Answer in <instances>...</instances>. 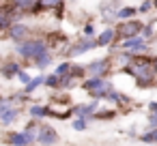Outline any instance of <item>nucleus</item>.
<instances>
[{
    "label": "nucleus",
    "instance_id": "nucleus-22",
    "mask_svg": "<svg viewBox=\"0 0 157 146\" xmlns=\"http://www.w3.org/2000/svg\"><path fill=\"white\" fill-rule=\"evenodd\" d=\"M73 129H78V131H82V129H86V120H84V118H78V120L73 122Z\"/></svg>",
    "mask_w": 157,
    "mask_h": 146
},
{
    "label": "nucleus",
    "instance_id": "nucleus-28",
    "mask_svg": "<svg viewBox=\"0 0 157 146\" xmlns=\"http://www.w3.org/2000/svg\"><path fill=\"white\" fill-rule=\"evenodd\" d=\"M153 7H155V9H157V0H153Z\"/></svg>",
    "mask_w": 157,
    "mask_h": 146
},
{
    "label": "nucleus",
    "instance_id": "nucleus-26",
    "mask_svg": "<svg viewBox=\"0 0 157 146\" xmlns=\"http://www.w3.org/2000/svg\"><path fill=\"white\" fill-rule=\"evenodd\" d=\"M148 107H151V112H153V114H157V101H155V103H151Z\"/></svg>",
    "mask_w": 157,
    "mask_h": 146
},
{
    "label": "nucleus",
    "instance_id": "nucleus-21",
    "mask_svg": "<svg viewBox=\"0 0 157 146\" xmlns=\"http://www.w3.org/2000/svg\"><path fill=\"white\" fill-rule=\"evenodd\" d=\"M11 107H13V105H11L9 101H0V116H2V114H7Z\"/></svg>",
    "mask_w": 157,
    "mask_h": 146
},
{
    "label": "nucleus",
    "instance_id": "nucleus-19",
    "mask_svg": "<svg viewBox=\"0 0 157 146\" xmlns=\"http://www.w3.org/2000/svg\"><path fill=\"white\" fill-rule=\"evenodd\" d=\"M41 82H45V80H43V77H35L33 82H28V86H26V90H28V92H33V90H35V88H37V86L41 84Z\"/></svg>",
    "mask_w": 157,
    "mask_h": 146
},
{
    "label": "nucleus",
    "instance_id": "nucleus-25",
    "mask_svg": "<svg viewBox=\"0 0 157 146\" xmlns=\"http://www.w3.org/2000/svg\"><path fill=\"white\" fill-rule=\"evenodd\" d=\"M151 129H157V114L151 116Z\"/></svg>",
    "mask_w": 157,
    "mask_h": 146
},
{
    "label": "nucleus",
    "instance_id": "nucleus-23",
    "mask_svg": "<svg viewBox=\"0 0 157 146\" xmlns=\"http://www.w3.org/2000/svg\"><path fill=\"white\" fill-rule=\"evenodd\" d=\"M17 77H20L22 82H26V84L30 82V77H28V73H24V71H20V73H17Z\"/></svg>",
    "mask_w": 157,
    "mask_h": 146
},
{
    "label": "nucleus",
    "instance_id": "nucleus-15",
    "mask_svg": "<svg viewBox=\"0 0 157 146\" xmlns=\"http://www.w3.org/2000/svg\"><path fill=\"white\" fill-rule=\"evenodd\" d=\"M69 73H71V65H69V62L60 65V67H58V71H56V75H60V77H65V75H69Z\"/></svg>",
    "mask_w": 157,
    "mask_h": 146
},
{
    "label": "nucleus",
    "instance_id": "nucleus-4",
    "mask_svg": "<svg viewBox=\"0 0 157 146\" xmlns=\"http://www.w3.org/2000/svg\"><path fill=\"white\" fill-rule=\"evenodd\" d=\"M97 45V41H93V39H88V37H84L75 47H71L69 50V56H80L82 52H86V50H90V47H95Z\"/></svg>",
    "mask_w": 157,
    "mask_h": 146
},
{
    "label": "nucleus",
    "instance_id": "nucleus-9",
    "mask_svg": "<svg viewBox=\"0 0 157 146\" xmlns=\"http://www.w3.org/2000/svg\"><path fill=\"white\" fill-rule=\"evenodd\" d=\"M41 9H60L63 0H37Z\"/></svg>",
    "mask_w": 157,
    "mask_h": 146
},
{
    "label": "nucleus",
    "instance_id": "nucleus-10",
    "mask_svg": "<svg viewBox=\"0 0 157 146\" xmlns=\"http://www.w3.org/2000/svg\"><path fill=\"white\" fill-rule=\"evenodd\" d=\"M112 39H114V30H103L97 39V45H108Z\"/></svg>",
    "mask_w": 157,
    "mask_h": 146
},
{
    "label": "nucleus",
    "instance_id": "nucleus-8",
    "mask_svg": "<svg viewBox=\"0 0 157 146\" xmlns=\"http://www.w3.org/2000/svg\"><path fill=\"white\" fill-rule=\"evenodd\" d=\"M11 2H13V7L20 9V11H30L37 0H11Z\"/></svg>",
    "mask_w": 157,
    "mask_h": 146
},
{
    "label": "nucleus",
    "instance_id": "nucleus-6",
    "mask_svg": "<svg viewBox=\"0 0 157 146\" xmlns=\"http://www.w3.org/2000/svg\"><path fill=\"white\" fill-rule=\"evenodd\" d=\"M28 35H30V30H28V26H24V24H15V26L11 28V39H13V41H28Z\"/></svg>",
    "mask_w": 157,
    "mask_h": 146
},
{
    "label": "nucleus",
    "instance_id": "nucleus-27",
    "mask_svg": "<svg viewBox=\"0 0 157 146\" xmlns=\"http://www.w3.org/2000/svg\"><path fill=\"white\" fill-rule=\"evenodd\" d=\"M153 69H155V73H157V56L153 58Z\"/></svg>",
    "mask_w": 157,
    "mask_h": 146
},
{
    "label": "nucleus",
    "instance_id": "nucleus-1",
    "mask_svg": "<svg viewBox=\"0 0 157 146\" xmlns=\"http://www.w3.org/2000/svg\"><path fill=\"white\" fill-rule=\"evenodd\" d=\"M131 73L136 75V80H138L140 84H148V82H153V73H155V69H153V60H151V58H144V56H136V58H131Z\"/></svg>",
    "mask_w": 157,
    "mask_h": 146
},
{
    "label": "nucleus",
    "instance_id": "nucleus-14",
    "mask_svg": "<svg viewBox=\"0 0 157 146\" xmlns=\"http://www.w3.org/2000/svg\"><path fill=\"white\" fill-rule=\"evenodd\" d=\"M142 142H146V144H153V142H157V129H153V131L144 133V135H142Z\"/></svg>",
    "mask_w": 157,
    "mask_h": 146
},
{
    "label": "nucleus",
    "instance_id": "nucleus-5",
    "mask_svg": "<svg viewBox=\"0 0 157 146\" xmlns=\"http://www.w3.org/2000/svg\"><path fill=\"white\" fill-rule=\"evenodd\" d=\"M37 140H39L41 144H56L58 135H56V131H54V129H50V127H41V131H39V135H37Z\"/></svg>",
    "mask_w": 157,
    "mask_h": 146
},
{
    "label": "nucleus",
    "instance_id": "nucleus-11",
    "mask_svg": "<svg viewBox=\"0 0 157 146\" xmlns=\"http://www.w3.org/2000/svg\"><path fill=\"white\" fill-rule=\"evenodd\" d=\"M0 118H2V122H5V125H9L11 120H15V118H17V110H15V107H11L7 114H2Z\"/></svg>",
    "mask_w": 157,
    "mask_h": 146
},
{
    "label": "nucleus",
    "instance_id": "nucleus-7",
    "mask_svg": "<svg viewBox=\"0 0 157 146\" xmlns=\"http://www.w3.org/2000/svg\"><path fill=\"white\" fill-rule=\"evenodd\" d=\"M93 77H101L105 71H108V60H95V62H90L88 65V69H86Z\"/></svg>",
    "mask_w": 157,
    "mask_h": 146
},
{
    "label": "nucleus",
    "instance_id": "nucleus-24",
    "mask_svg": "<svg viewBox=\"0 0 157 146\" xmlns=\"http://www.w3.org/2000/svg\"><path fill=\"white\" fill-rule=\"evenodd\" d=\"M151 7H153V0H146V2H144V5H142L140 9H142V11H148Z\"/></svg>",
    "mask_w": 157,
    "mask_h": 146
},
{
    "label": "nucleus",
    "instance_id": "nucleus-17",
    "mask_svg": "<svg viewBox=\"0 0 157 146\" xmlns=\"http://www.w3.org/2000/svg\"><path fill=\"white\" fill-rule=\"evenodd\" d=\"M50 62H52V56H50V54H43V56L37 58V65H39V67H48Z\"/></svg>",
    "mask_w": 157,
    "mask_h": 146
},
{
    "label": "nucleus",
    "instance_id": "nucleus-20",
    "mask_svg": "<svg viewBox=\"0 0 157 146\" xmlns=\"http://www.w3.org/2000/svg\"><path fill=\"white\" fill-rule=\"evenodd\" d=\"M45 84H48V86H58V84H60V75H50V77H45Z\"/></svg>",
    "mask_w": 157,
    "mask_h": 146
},
{
    "label": "nucleus",
    "instance_id": "nucleus-3",
    "mask_svg": "<svg viewBox=\"0 0 157 146\" xmlns=\"http://www.w3.org/2000/svg\"><path fill=\"white\" fill-rule=\"evenodd\" d=\"M116 35L121 37V39H133V37H140V24L136 22V20H129V22H123V24H118V28H116Z\"/></svg>",
    "mask_w": 157,
    "mask_h": 146
},
{
    "label": "nucleus",
    "instance_id": "nucleus-12",
    "mask_svg": "<svg viewBox=\"0 0 157 146\" xmlns=\"http://www.w3.org/2000/svg\"><path fill=\"white\" fill-rule=\"evenodd\" d=\"M95 107H97V103H88V105H84V107H75V112H78L80 116H86V114H93Z\"/></svg>",
    "mask_w": 157,
    "mask_h": 146
},
{
    "label": "nucleus",
    "instance_id": "nucleus-18",
    "mask_svg": "<svg viewBox=\"0 0 157 146\" xmlns=\"http://www.w3.org/2000/svg\"><path fill=\"white\" fill-rule=\"evenodd\" d=\"M2 71H5V75H9V77H11V75L20 73V67H17V65H7V67H5Z\"/></svg>",
    "mask_w": 157,
    "mask_h": 146
},
{
    "label": "nucleus",
    "instance_id": "nucleus-13",
    "mask_svg": "<svg viewBox=\"0 0 157 146\" xmlns=\"http://www.w3.org/2000/svg\"><path fill=\"white\" fill-rule=\"evenodd\" d=\"M30 114H33V116H45V114H50V107H39V105H33V107H30Z\"/></svg>",
    "mask_w": 157,
    "mask_h": 146
},
{
    "label": "nucleus",
    "instance_id": "nucleus-16",
    "mask_svg": "<svg viewBox=\"0 0 157 146\" xmlns=\"http://www.w3.org/2000/svg\"><path fill=\"white\" fill-rule=\"evenodd\" d=\"M136 13V9H131V7H127V9H121L118 11V20H125V17H131Z\"/></svg>",
    "mask_w": 157,
    "mask_h": 146
},
{
    "label": "nucleus",
    "instance_id": "nucleus-2",
    "mask_svg": "<svg viewBox=\"0 0 157 146\" xmlns=\"http://www.w3.org/2000/svg\"><path fill=\"white\" fill-rule=\"evenodd\" d=\"M17 52L24 56V58H39V56H43V54H48V45L43 43V41H39V39H28V41H24V43H20L17 45Z\"/></svg>",
    "mask_w": 157,
    "mask_h": 146
}]
</instances>
